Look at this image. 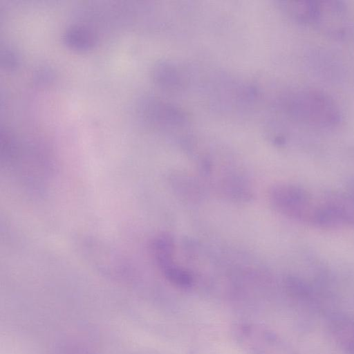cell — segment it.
Here are the masks:
<instances>
[{"label":"cell","mask_w":354,"mask_h":354,"mask_svg":"<svg viewBox=\"0 0 354 354\" xmlns=\"http://www.w3.org/2000/svg\"><path fill=\"white\" fill-rule=\"evenodd\" d=\"M332 330L344 349L350 354H354V321L337 319L333 322Z\"/></svg>","instance_id":"obj_12"},{"label":"cell","mask_w":354,"mask_h":354,"mask_svg":"<svg viewBox=\"0 0 354 354\" xmlns=\"http://www.w3.org/2000/svg\"><path fill=\"white\" fill-rule=\"evenodd\" d=\"M272 207L282 216L300 223L322 228L324 204L322 195L290 183H278L268 191Z\"/></svg>","instance_id":"obj_3"},{"label":"cell","mask_w":354,"mask_h":354,"mask_svg":"<svg viewBox=\"0 0 354 354\" xmlns=\"http://www.w3.org/2000/svg\"><path fill=\"white\" fill-rule=\"evenodd\" d=\"M64 39L69 47L80 50L90 49L96 41L94 33L82 26H74L68 28L64 33Z\"/></svg>","instance_id":"obj_11"},{"label":"cell","mask_w":354,"mask_h":354,"mask_svg":"<svg viewBox=\"0 0 354 354\" xmlns=\"http://www.w3.org/2000/svg\"><path fill=\"white\" fill-rule=\"evenodd\" d=\"M307 66L319 78L330 83H337L344 77L342 61L333 53L322 48H313L307 53Z\"/></svg>","instance_id":"obj_7"},{"label":"cell","mask_w":354,"mask_h":354,"mask_svg":"<svg viewBox=\"0 0 354 354\" xmlns=\"http://www.w3.org/2000/svg\"><path fill=\"white\" fill-rule=\"evenodd\" d=\"M169 182L172 190L180 199L192 203L202 201L207 189L199 177L180 171L169 175Z\"/></svg>","instance_id":"obj_8"},{"label":"cell","mask_w":354,"mask_h":354,"mask_svg":"<svg viewBox=\"0 0 354 354\" xmlns=\"http://www.w3.org/2000/svg\"><path fill=\"white\" fill-rule=\"evenodd\" d=\"M2 62L4 63V66L8 68H12L18 65L19 58L15 52L6 49L2 53L1 57Z\"/></svg>","instance_id":"obj_13"},{"label":"cell","mask_w":354,"mask_h":354,"mask_svg":"<svg viewBox=\"0 0 354 354\" xmlns=\"http://www.w3.org/2000/svg\"><path fill=\"white\" fill-rule=\"evenodd\" d=\"M231 333L236 344L248 354H295L277 333L261 324L236 322Z\"/></svg>","instance_id":"obj_4"},{"label":"cell","mask_w":354,"mask_h":354,"mask_svg":"<svg viewBox=\"0 0 354 354\" xmlns=\"http://www.w3.org/2000/svg\"><path fill=\"white\" fill-rule=\"evenodd\" d=\"M311 26L333 40L346 41L354 37V17L342 1H316Z\"/></svg>","instance_id":"obj_5"},{"label":"cell","mask_w":354,"mask_h":354,"mask_svg":"<svg viewBox=\"0 0 354 354\" xmlns=\"http://www.w3.org/2000/svg\"><path fill=\"white\" fill-rule=\"evenodd\" d=\"M277 107L288 120L316 129H333L342 121V111L335 100L315 88L284 91L277 100Z\"/></svg>","instance_id":"obj_2"},{"label":"cell","mask_w":354,"mask_h":354,"mask_svg":"<svg viewBox=\"0 0 354 354\" xmlns=\"http://www.w3.org/2000/svg\"><path fill=\"white\" fill-rule=\"evenodd\" d=\"M179 66L171 61L158 62L152 71L154 82L167 91H180L186 86L187 77Z\"/></svg>","instance_id":"obj_9"},{"label":"cell","mask_w":354,"mask_h":354,"mask_svg":"<svg viewBox=\"0 0 354 354\" xmlns=\"http://www.w3.org/2000/svg\"><path fill=\"white\" fill-rule=\"evenodd\" d=\"M277 5L293 21L304 25L312 24L316 1H279Z\"/></svg>","instance_id":"obj_10"},{"label":"cell","mask_w":354,"mask_h":354,"mask_svg":"<svg viewBox=\"0 0 354 354\" xmlns=\"http://www.w3.org/2000/svg\"><path fill=\"white\" fill-rule=\"evenodd\" d=\"M144 118L165 131L178 135L179 142L187 136L184 131L188 127L186 114L178 107L156 97H147L141 102Z\"/></svg>","instance_id":"obj_6"},{"label":"cell","mask_w":354,"mask_h":354,"mask_svg":"<svg viewBox=\"0 0 354 354\" xmlns=\"http://www.w3.org/2000/svg\"><path fill=\"white\" fill-rule=\"evenodd\" d=\"M185 150L196 164L199 178L208 192L236 203L250 202L254 189L241 162L230 151L195 138Z\"/></svg>","instance_id":"obj_1"},{"label":"cell","mask_w":354,"mask_h":354,"mask_svg":"<svg viewBox=\"0 0 354 354\" xmlns=\"http://www.w3.org/2000/svg\"><path fill=\"white\" fill-rule=\"evenodd\" d=\"M347 190L354 195V180L350 182Z\"/></svg>","instance_id":"obj_14"}]
</instances>
